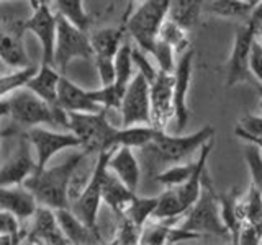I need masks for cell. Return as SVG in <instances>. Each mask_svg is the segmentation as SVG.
Segmentation results:
<instances>
[{"instance_id":"1","label":"cell","mask_w":262,"mask_h":245,"mask_svg":"<svg viewBox=\"0 0 262 245\" xmlns=\"http://www.w3.org/2000/svg\"><path fill=\"white\" fill-rule=\"evenodd\" d=\"M87 157L85 152H74L62 163L33 174L21 186L35 196L38 206L48 209H69V185L71 178L80 162Z\"/></svg>"},{"instance_id":"2","label":"cell","mask_w":262,"mask_h":245,"mask_svg":"<svg viewBox=\"0 0 262 245\" xmlns=\"http://www.w3.org/2000/svg\"><path fill=\"white\" fill-rule=\"evenodd\" d=\"M213 136H215L213 126H205L188 136H170L167 133H158V136L149 144L141 147V159L144 160L149 172L158 165H164V163H170V167L177 165L196 151L200 152L202 147L210 142Z\"/></svg>"},{"instance_id":"3","label":"cell","mask_w":262,"mask_h":245,"mask_svg":"<svg viewBox=\"0 0 262 245\" xmlns=\"http://www.w3.org/2000/svg\"><path fill=\"white\" fill-rule=\"evenodd\" d=\"M68 129L80 141V151L87 155L108 152L118 128L106 119V110L100 113H68Z\"/></svg>"},{"instance_id":"4","label":"cell","mask_w":262,"mask_h":245,"mask_svg":"<svg viewBox=\"0 0 262 245\" xmlns=\"http://www.w3.org/2000/svg\"><path fill=\"white\" fill-rule=\"evenodd\" d=\"M170 0H146L131 13V4L125 15V30L135 39L136 47L151 54L159 30L167 18Z\"/></svg>"},{"instance_id":"5","label":"cell","mask_w":262,"mask_h":245,"mask_svg":"<svg viewBox=\"0 0 262 245\" xmlns=\"http://www.w3.org/2000/svg\"><path fill=\"white\" fill-rule=\"evenodd\" d=\"M184 216L185 219L177 227L185 232H190L195 235L211 234L218 237H229L228 229L225 227L220 216L218 193H215V190H213L211 180L207 175V172H205L202 180V191L199 200L192 204V208Z\"/></svg>"},{"instance_id":"6","label":"cell","mask_w":262,"mask_h":245,"mask_svg":"<svg viewBox=\"0 0 262 245\" xmlns=\"http://www.w3.org/2000/svg\"><path fill=\"white\" fill-rule=\"evenodd\" d=\"M10 105V118L16 125L38 128V125L62 126L68 129V113L57 106H51L28 88H20L7 98Z\"/></svg>"},{"instance_id":"7","label":"cell","mask_w":262,"mask_h":245,"mask_svg":"<svg viewBox=\"0 0 262 245\" xmlns=\"http://www.w3.org/2000/svg\"><path fill=\"white\" fill-rule=\"evenodd\" d=\"M112 152L113 151L97 154L94 174L90 177L87 186L79 194V198L71 201L69 204L72 214L79 217L87 227L94 229L97 232H100L98 231V209H100L102 204V183L106 172V163H108Z\"/></svg>"},{"instance_id":"8","label":"cell","mask_w":262,"mask_h":245,"mask_svg":"<svg viewBox=\"0 0 262 245\" xmlns=\"http://www.w3.org/2000/svg\"><path fill=\"white\" fill-rule=\"evenodd\" d=\"M57 16V28H56V44H54V62L53 67L66 76L68 67L72 59H94L92 47L87 33H82L76 27L64 20L62 16Z\"/></svg>"},{"instance_id":"9","label":"cell","mask_w":262,"mask_h":245,"mask_svg":"<svg viewBox=\"0 0 262 245\" xmlns=\"http://www.w3.org/2000/svg\"><path fill=\"white\" fill-rule=\"evenodd\" d=\"M121 128L151 126V103H149V82L141 74H136L126 87L121 106Z\"/></svg>"},{"instance_id":"10","label":"cell","mask_w":262,"mask_h":245,"mask_svg":"<svg viewBox=\"0 0 262 245\" xmlns=\"http://www.w3.org/2000/svg\"><path fill=\"white\" fill-rule=\"evenodd\" d=\"M33 7V15L25 20V31H31L39 39L41 44V65H51L54 62V44H56V28L57 16L49 7L51 4L45 0L30 2Z\"/></svg>"},{"instance_id":"11","label":"cell","mask_w":262,"mask_h":245,"mask_svg":"<svg viewBox=\"0 0 262 245\" xmlns=\"http://www.w3.org/2000/svg\"><path fill=\"white\" fill-rule=\"evenodd\" d=\"M30 142L31 149L36 154V172H41L48 167L57 152L66 149H80V141L72 133H56L51 129L45 128H31L23 134Z\"/></svg>"},{"instance_id":"12","label":"cell","mask_w":262,"mask_h":245,"mask_svg":"<svg viewBox=\"0 0 262 245\" xmlns=\"http://www.w3.org/2000/svg\"><path fill=\"white\" fill-rule=\"evenodd\" d=\"M257 35V28L246 21L239 24L234 35V43L231 54L226 64V85L233 87L239 82H244L249 76V54L254 39Z\"/></svg>"},{"instance_id":"13","label":"cell","mask_w":262,"mask_h":245,"mask_svg":"<svg viewBox=\"0 0 262 245\" xmlns=\"http://www.w3.org/2000/svg\"><path fill=\"white\" fill-rule=\"evenodd\" d=\"M174 77L172 74L158 70L154 80L149 84V103H151V126L166 133L170 119L174 118V102H172Z\"/></svg>"},{"instance_id":"14","label":"cell","mask_w":262,"mask_h":245,"mask_svg":"<svg viewBox=\"0 0 262 245\" xmlns=\"http://www.w3.org/2000/svg\"><path fill=\"white\" fill-rule=\"evenodd\" d=\"M25 20L8 18L0 21V59L15 69L31 67L30 57L23 43Z\"/></svg>"},{"instance_id":"15","label":"cell","mask_w":262,"mask_h":245,"mask_svg":"<svg viewBox=\"0 0 262 245\" xmlns=\"http://www.w3.org/2000/svg\"><path fill=\"white\" fill-rule=\"evenodd\" d=\"M193 56L195 51L190 47L179 57L176 62V69L172 77H174V88H172V102H174V119H176V131L182 133L188 121V105L187 96L190 90L192 82V65H193Z\"/></svg>"},{"instance_id":"16","label":"cell","mask_w":262,"mask_h":245,"mask_svg":"<svg viewBox=\"0 0 262 245\" xmlns=\"http://www.w3.org/2000/svg\"><path fill=\"white\" fill-rule=\"evenodd\" d=\"M36 162L33 159L31 145L27 137L21 136L16 151L0 168V188L21 186L27 180L35 174Z\"/></svg>"},{"instance_id":"17","label":"cell","mask_w":262,"mask_h":245,"mask_svg":"<svg viewBox=\"0 0 262 245\" xmlns=\"http://www.w3.org/2000/svg\"><path fill=\"white\" fill-rule=\"evenodd\" d=\"M25 239L36 245H69L57 224L54 211L43 206H38L35 216H33V226Z\"/></svg>"},{"instance_id":"18","label":"cell","mask_w":262,"mask_h":245,"mask_svg":"<svg viewBox=\"0 0 262 245\" xmlns=\"http://www.w3.org/2000/svg\"><path fill=\"white\" fill-rule=\"evenodd\" d=\"M57 108L66 113H100L105 108L97 105L89 95V90L80 88L79 85L61 76L59 87H57Z\"/></svg>"},{"instance_id":"19","label":"cell","mask_w":262,"mask_h":245,"mask_svg":"<svg viewBox=\"0 0 262 245\" xmlns=\"http://www.w3.org/2000/svg\"><path fill=\"white\" fill-rule=\"evenodd\" d=\"M106 168H108V172H112L128 190L136 193L139 180H141V167H139V160L136 159L133 149H128V147H118V149H115L110 154Z\"/></svg>"},{"instance_id":"20","label":"cell","mask_w":262,"mask_h":245,"mask_svg":"<svg viewBox=\"0 0 262 245\" xmlns=\"http://www.w3.org/2000/svg\"><path fill=\"white\" fill-rule=\"evenodd\" d=\"M54 214L64 237L71 245H105L102 234L87 227L79 217L72 214L71 209H57Z\"/></svg>"},{"instance_id":"21","label":"cell","mask_w":262,"mask_h":245,"mask_svg":"<svg viewBox=\"0 0 262 245\" xmlns=\"http://www.w3.org/2000/svg\"><path fill=\"white\" fill-rule=\"evenodd\" d=\"M38 203L25 186L0 188V211L10 212L12 216L23 223L35 216Z\"/></svg>"},{"instance_id":"22","label":"cell","mask_w":262,"mask_h":245,"mask_svg":"<svg viewBox=\"0 0 262 245\" xmlns=\"http://www.w3.org/2000/svg\"><path fill=\"white\" fill-rule=\"evenodd\" d=\"M125 20L118 28H100L89 33L90 47L94 59H110L113 61L125 38Z\"/></svg>"},{"instance_id":"23","label":"cell","mask_w":262,"mask_h":245,"mask_svg":"<svg viewBox=\"0 0 262 245\" xmlns=\"http://www.w3.org/2000/svg\"><path fill=\"white\" fill-rule=\"evenodd\" d=\"M61 74L51 65H39L36 74L33 76L25 88H28L31 93L46 102L51 106H57V87H59Z\"/></svg>"},{"instance_id":"24","label":"cell","mask_w":262,"mask_h":245,"mask_svg":"<svg viewBox=\"0 0 262 245\" xmlns=\"http://www.w3.org/2000/svg\"><path fill=\"white\" fill-rule=\"evenodd\" d=\"M135 196L136 193L128 190V188L106 168L103 183H102V203H105L106 206L115 212V216L117 217L121 216L123 212L128 209L131 201L135 200Z\"/></svg>"},{"instance_id":"25","label":"cell","mask_w":262,"mask_h":245,"mask_svg":"<svg viewBox=\"0 0 262 245\" xmlns=\"http://www.w3.org/2000/svg\"><path fill=\"white\" fill-rule=\"evenodd\" d=\"M256 4V0H213L202 2V10L221 18H243L248 21Z\"/></svg>"},{"instance_id":"26","label":"cell","mask_w":262,"mask_h":245,"mask_svg":"<svg viewBox=\"0 0 262 245\" xmlns=\"http://www.w3.org/2000/svg\"><path fill=\"white\" fill-rule=\"evenodd\" d=\"M54 13L62 16L64 20H68L72 27H76L82 33H90V27H92V16H90L85 8L84 2L80 0H56L53 2Z\"/></svg>"},{"instance_id":"27","label":"cell","mask_w":262,"mask_h":245,"mask_svg":"<svg viewBox=\"0 0 262 245\" xmlns=\"http://www.w3.org/2000/svg\"><path fill=\"white\" fill-rule=\"evenodd\" d=\"M218 204H220V216L223 220L225 227L228 229L229 237H231L233 245L236 243V237L239 232L243 219L239 214V200H237L236 191H229L218 194Z\"/></svg>"},{"instance_id":"28","label":"cell","mask_w":262,"mask_h":245,"mask_svg":"<svg viewBox=\"0 0 262 245\" xmlns=\"http://www.w3.org/2000/svg\"><path fill=\"white\" fill-rule=\"evenodd\" d=\"M200 13H202V2H199V0H174L169 5L167 20H170L177 27L187 31L199 21Z\"/></svg>"},{"instance_id":"29","label":"cell","mask_w":262,"mask_h":245,"mask_svg":"<svg viewBox=\"0 0 262 245\" xmlns=\"http://www.w3.org/2000/svg\"><path fill=\"white\" fill-rule=\"evenodd\" d=\"M239 214L243 223L252 226L262 235V198L254 186H249L246 198L239 200Z\"/></svg>"},{"instance_id":"30","label":"cell","mask_w":262,"mask_h":245,"mask_svg":"<svg viewBox=\"0 0 262 245\" xmlns=\"http://www.w3.org/2000/svg\"><path fill=\"white\" fill-rule=\"evenodd\" d=\"M131 46L129 43H123L115 56V82L113 85L120 90H126L128 84L133 79V61H131Z\"/></svg>"},{"instance_id":"31","label":"cell","mask_w":262,"mask_h":245,"mask_svg":"<svg viewBox=\"0 0 262 245\" xmlns=\"http://www.w3.org/2000/svg\"><path fill=\"white\" fill-rule=\"evenodd\" d=\"M156 206H158V196H156V198H143V196L136 194L135 200L131 201V204L128 206V209L123 212L121 216L128 217L135 226L143 229L147 223H149Z\"/></svg>"},{"instance_id":"32","label":"cell","mask_w":262,"mask_h":245,"mask_svg":"<svg viewBox=\"0 0 262 245\" xmlns=\"http://www.w3.org/2000/svg\"><path fill=\"white\" fill-rule=\"evenodd\" d=\"M196 168V162H188V163H177V165L167 167L166 170L156 174V182L167 186V188H176L184 185L188 178L193 175Z\"/></svg>"},{"instance_id":"33","label":"cell","mask_w":262,"mask_h":245,"mask_svg":"<svg viewBox=\"0 0 262 245\" xmlns=\"http://www.w3.org/2000/svg\"><path fill=\"white\" fill-rule=\"evenodd\" d=\"M158 39L162 41V43L169 44L172 49H174V53H179L182 56L185 51H188V36H187V31L182 30L180 27H177L176 23H172L170 20L166 18V21L162 23V27L159 30V35H158Z\"/></svg>"},{"instance_id":"34","label":"cell","mask_w":262,"mask_h":245,"mask_svg":"<svg viewBox=\"0 0 262 245\" xmlns=\"http://www.w3.org/2000/svg\"><path fill=\"white\" fill-rule=\"evenodd\" d=\"M36 67L31 65V67L21 69V70H15L8 76H2L0 77V100H5L4 96L12 95L16 90L23 88L27 85V82L36 74Z\"/></svg>"},{"instance_id":"35","label":"cell","mask_w":262,"mask_h":245,"mask_svg":"<svg viewBox=\"0 0 262 245\" xmlns=\"http://www.w3.org/2000/svg\"><path fill=\"white\" fill-rule=\"evenodd\" d=\"M244 160L248 163L249 174H251V186H254L260 198H262V154L256 145L249 144L244 149Z\"/></svg>"},{"instance_id":"36","label":"cell","mask_w":262,"mask_h":245,"mask_svg":"<svg viewBox=\"0 0 262 245\" xmlns=\"http://www.w3.org/2000/svg\"><path fill=\"white\" fill-rule=\"evenodd\" d=\"M151 56L158 62V70L166 72V74H174L176 69V59H174V49H172L169 44L162 43V41H156V44L151 51Z\"/></svg>"},{"instance_id":"37","label":"cell","mask_w":262,"mask_h":245,"mask_svg":"<svg viewBox=\"0 0 262 245\" xmlns=\"http://www.w3.org/2000/svg\"><path fill=\"white\" fill-rule=\"evenodd\" d=\"M0 235H7L16 243H23L27 232L23 231L21 223L15 216H12L10 212L0 211Z\"/></svg>"},{"instance_id":"38","label":"cell","mask_w":262,"mask_h":245,"mask_svg":"<svg viewBox=\"0 0 262 245\" xmlns=\"http://www.w3.org/2000/svg\"><path fill=\"white\" fill-rule=\"evenodd\" d=\"M236 136H248L252 139H262V116L257 114H246L239 119V125H237Z\"/></svg>"},{"instance_id":"39","label":"cell","mask_w":262,"mask_h":245,"mask_svg":"<svg viewBox=\"0 0 262 245\" xmlns=\"http://www.w3.org/2000/svg\"><path fill=\"white\" fill-rule=\"evenodd\" d=\"M131 61L138 65V74H141V76L151 84L156 77V74H158V69L149 62V59L146 57V53H143L139 47H131Z\"/></svg>"},{"instance_id":"40","label":"cell","mask_w":262,"mask_h":245,"mask_svg":"<svg viewBox=\"0 0 262 245\" xmlns=\"http://www.w3.org/2000/svg\"><path fill=\"white\" fill-rule=\"evenodd\" d=\"M249 72L262 84V47L257 41V36L254 39L249 54Z\"/></svg>"},{"instance_id":"41","label":"cell","mask_w":262,"mask_h":245,"mask_svg":"<svg viewBox=\"0 0 262 245\" xmlns=\"http://www.w3.org/2000/svg\"><path fill=\"white\" fill-rule=\"evenodd\" d=\"M113 61H110V59H94L95 67L98 70V76H100L102 87H108V85H112L113 82H115V65H113Z\"/></svg>"},{"instance_id":"42","label":"cell","mask_w":262,"mask_h":245,"mask_svg":"<svg viewBox=\"0 0 262 245\" xmlns=\"http://www.w3.org/2000/svg\"><path fill=\"white\" fill-rule=\"evenodd\" d=\"M260 239H262V235L256 231V229L249 224L243 223L239 232H237L234 245H259Z\"/></svg>"},{"instance_id":"43","label":"cell","mask_w":262,"mask_h":245,"mask_svg":"<svg viewBox=\"0 0 262 245\" xmlns=\"http://www.w3.org/2000/svg\"><path fill=\"white\" fill-rule=\"evenodd\" d=\"M248 21H249L251 24H254L256 28L262 23V2H257V4H256V7H254V10H252L251 15H249Z\"/></svg>"},{"instance_id":"44","label":"cell","mask_w":262,"mask_h":245,"mask_svg":"<svg viewBox=\"0 0 262 245\" xmlns=\"http://www.w3.org/2000/svg\"><path fill=\"white\" fill-rule=\"evenodd\" d=\"M5 116H10V105H8V100H0V119L5 118Z\"/></svg>"},{"instance_id":"45","label":"cell","mask_w":262,"mask_h":245,"mask_svg":"<svg viewBox=\"0 0 262 245\" xmlns=\"http://www.w3.org/2000/svg\"><path fill=\"white\" fill-rule=\"evenodd\" d=\"M237 137H241L243 141L249 142V144H252V145H256L257 149L260 151V154H262V139H252V137H248V136H237Z\"/></svg>"},{"instance_id":"46","label":"cell","mask_w":262,"mask_h":245,"mask_svg":"<svg viewBox=\"0 0 262 245\" xmlns=\"http://www.w3.org/2000/svg\"><path fill=\"white\" fill-rule=\"evenodd\" d=\"M256 36H259V44H260V47H262V23L259 24V27H257V35Z\"/></svg>"},{"instance_id":"47","label":"cell","mask_w":262,"mask_h":245,"mask_svg":"<svg viewBox=\"0 0 262 245\" xmlns=\"http://www.w3.org/2000/svg\"><path fill=\"white\" fill-rule=\"evenodd\" d=\"M21 245H36V243H33V242H31V240H28V239H25V240H23V243H21Z\"/></svg>"},{"instance_id":"48","label":"cell","mask_w":262,"mask_h":245,"mask_svg":"<svg viewBox=\"0 0 262 245\" xmlns=\"http://www.w3.org/2000/svg\"><path fill=\"white\" fill-rule=\"evenodd\" d=\"M4 136H5V133H4V131H2V129H0V142H2V139H4Z\"/></svg>"},{"instance_id":"49","label":"cell","mask_w":262,"mask_h":245,"mask_svg":"<svg viewBox=\"0 0 262 245\" xmlns=\"http://www.w3.org/2000/svg\"><path fill=\"white\" fill-rule=\"evenodd\" d=\"M105 245H120L117 240H113V242H110V243H105Z\"/></svg>"},{"instance_id":"50","label":"cell","mask_w":262,"mask_h":245,"mask_svg":"<svg viewBox=\"0 0 262 245\" xmlns=\"http://www.w3.org/2000/svg\"><path fill=\"white\" fill-rule=\"evenodd\" d=\"M259 106H260V110H262V90H260V103H259Z\"/></svg>"},{"instance_id":"51","label":"cell","mask_w":262,"mask_h":245,"mask_svg":"<svg viewBox=\"0 0 262 245\" xmlns=\"http://www.w3.org/2000/svg\"><path fill=\"white\" fill-rule=\"evenodd\" d=\"M259 245H262V239H260V243H259Z\"/></svg>"},{"instance_id":"52","label":"cell","mask_w":262,"mask_h":245,"mask_svg":"<svg viewBox=\"0 0 262 245\" xmlns=\"http://www.w3.org/2000/svg\"><path fill=\"white\" fill-rule=\"evenodd\" d=\"M69 245H71V243H69Z\"/></svg>"}]
</instances>
